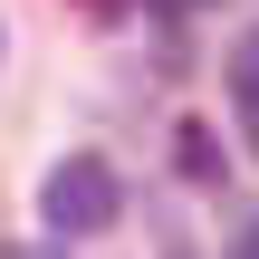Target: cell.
Returning <instances> with one entry per match:
<instances>
[{"label": "cell", "instance_id": "obj_1", "mask_svg": "<svg viewBox=\"0 0 259 259\" xmlns=\"http://www.w3.org/2000/svg\"><path fill=\"white\" fill-rule=\"evenodd\" d=\"M115 211H125V183H115L106 154H67V163L48 173V231L87 240V231H106Z\"/></svg>", "mask_w": 259, "mask_h": 259}, {"label": "cell", "instance_id": "obj_2", "mask_svg": "<svg viewBox=\"0 0 259 259\" xmlns=\"http://www.w3.org/2000/svg\"><path fill=\"white\" fill-rule=\"evenodd\" d=\"M183 173L211 183V125H183Z\"/></svg>", "mask_w": 259, "mask_h": 259}, {"label": "cell", "instance_id": "obj_3", "mask_svg": "<svg viewBox=\"0 0 259 259\" xmlns=\"http://www.w3.org/2000/svg\"><path fill=\"white\" fill-rule=\"evenodd\" d=\"M231 87H240V96L259 106V38H240V58H231Z\"/></svg>", "mask_w": 259, "mask_h": 259}, {"label": "cell", "instance_id": "obj_4", "mask_svg": "<svg viewBox=\"0 0 259 259\" xmlns=\"http://www.w3.org/2000/svg\"><path fill=\"white\" fill-rule=\"evenodd\" d=\"M77 10H96V19H115V10H125V0H77Z\"/></svg>", "mask_w": 259, "mask_h": 259}, {"label": "cell", "instance_id": "obj_5", "mask_svg": "<svg viewBox=\"0 0 259 259\" xmlns=\"http://www.w3.org/2000/svg\"><path fill=\"white\" fill-rule=\"evenodd\" d=\"M250 259H259V231H250Z\"/></svg>", "mask_w": 259, "mask_h": 259}]
</instances>
